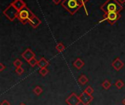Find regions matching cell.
<instances>
[{
  "mask_svg": "<svg viewBox=\"0 0 125 105\" xmlns=\"http://www.w3.org/2000/svg\"><path fill=\"white\" fill-rule=\"evenodd\" d=\"M121 4H123L124 3H125V0H117Z\"/></svg>",
  "mask_w": 125,
  "mask_h": 105,
  "instance_id": "12",
  "label": "cell"
},
{
  "mask_svg": "<svg viewBox=\"0 0 125 105\" xmlns=\"http://www.w3.org/2000/svg\"><path fill=\"white\" fill-rule=\"evenodd\" d=\"M100 9L105 14L109 12H119L123 10V6L117 0H107L101 7Z\"/></svg>",
  "mask_w": 125,
  "mask_h": 105,
  "instance_id": "1",
  "label": "cell"
},
{
  "mask_svg": "<svg viewBox=\"0 0 125 105\" xmlns=\"http://www.w3.org/2000/svg\"><path fill=\"white\" fill-rule=\"evenodd\" d=\"M62 6L71 15H74L83 5L78 0H63L62 1Z\"/></svg>",
  "mask_w": 125,
  "mask_h": 105,
  "instance_id": "2",
  "label": "cell"
},
{
  "mask_svg": "<svg viewBox=\"0 0 125 105\" xmlns=\"http://www.w3.org/2000/svg\"><path fill=\"white\" fill-rule=\"evenodd\" d=\"M78 1L81 4H82L84 6V4H86L89 0H78Z\"/></svg>",
  "mask_w": 125,
  "mask_h": 105,
  "instance_id": "10",
  "label": "cell"
},
{
  "mask_svg": "<svg viewBox=\"0 0 125 105\" xmlns=\"http://www.w3.org/2000/svg\"><path fill=\"white\" fill-rule=\"evenodd\" d=\"M62 0H53V2L55 4H59V3H61Z\"/></svg>",
  "mask_w": 125,
  "mask_h": 105,
  "instance_id": "11",
  "label": "cell"
},
{
  "mask_svg": "<svg viewBox=\"0 0 125 105\" xmlns=\"http://www.w3.org/2000/svg\"><path fill=\"white\" fill-rule=\"evenodd\" d=\"M19 10H18L12 4H10L4 11L3 14L10 20H13L18 17Z\"/></svg>",
  "mask_w": 125,
  "mask_h": 105,
  "instance_id": "4",
  "label": "cell"
},
{
  "mask_svg": "<svg viewBox=\"0 0 125 105\" xmlns=\"http://www.w3.org/2000/svg\"><path fill=\"white\" fill-rule=\"evenodd\" d=\"M34 16V15L33 14V12L26 6L23 9L19 10V12H18L17 18L22 23H25L27 21L29 22Z\"/></svg>",
  "mask_w": 125,
  "mask_h": 105,
  "instance_id": "3",
  "label": "cell"
},
{
  "mask_svg": "<svg viewBox=\"0 0 125 105\" xmlns=\"http://www.w3.org/2000/svg\"><path fill=\"white\" fill-rule=\"evenodd\" d=\"M63 49H64V46H63L62 44H59V45L57 46V50H58L59 51H62Z\"/></svg>",
  "mask_w": 125,
  "mask_h": 105,
  "instance_id": "9",
  "label": "cell"
},
{
  "mask_svg": "<svg viewBox=\"0 0 125 105\" xmlns=\"http://www.w3.org/2000/svg\"><path fill=\"white\" fill-rule=\"evenodd\" d=\"M120 18H121V15L119 12H109V13L105 14L103 20H107L111 24H114Z\"/></svg>",
  "mask_w": 125,
  "mask_h": 105,
  "instance_id": "5",
  "label": "cell"
},
{
  "mask_svg": "<svg viewBox=\"0 0 125 105\" xmlns=\"http://www.w3.org/2000/svg\"><path fill=\"white\" fill-rule=\"evenodd\" d=\"M29 23L34 27V28H36V27H37L40 23H41V20L37 17V16H34L33 18H32V19L29 21Z\"/></svg>",
  "mask_w": 125,
  "mask_h": 105,
  "instance_id": "7",
  "label": "cell"
},
{
  "mask_svg": "<svg viewBox=\"0 0 125 105\" xmlns=\"http://www.w3.org/2000/svg\"><path fill=\"white\" fill-rule=\"evenodd\" d=\"M18 10H21V9H23L24 7H26V3L23 1V0H14L12 3H11Z\"/></svg>",
  "mask_w": 125,
  "mask_h": 105,
  "instance_id": "6",
  "label": "cell"
},
{
  "mask_svg": "<svg viewBox=\"0 0 125 105\" xmlns=\"http://www.w3.org/2000/svg\"><path fill=\"white\" fill-rule=\"evenodd\" d=\"M23 56H24L26 60H30L31 58H32L34 57V54L30 50H27L24 53V54H23Z\"/></svg>",
  "mask_w": 125,
  "mask_h": 105,
  "instance_id": "8",
  "label": "cell"
}]
</instances>
